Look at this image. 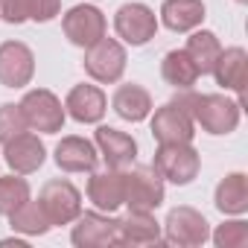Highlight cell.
<instances>
[{"label": "cell", "instance_id": "obj_1", "mask_svg": "<svg viewBox=\"0 0 248 248\" xmlns=\"http://www.w3.org/2000/svg\"><path fill=\"white\" fill-rule=\"evenodd\" d=\"M178 96L187 102L193 123L202 126V132H207L213 138L236 132L239 120H242V102L239 99H231L225 93H196L193 88L178 91Z\"/></svg>", "mask_w": 248, "mask_h": 248}, {"label": "cell", "instance_id": "obj_2", "mask_svg": "<svg viewBox=\"0 0 248 248\" xmlns=\"http://www.w3.org/2000/svg\"><path fill=\"white\" fill-rule=\"evenodd\" d=\"M152 170L164 181H170L175 187H187V184H193L199 178L202 155L196 152L193 143H158Z\"/></svg>", "mask_w": 248, "mask_h": 248}, {"label": "cell", "instance_id": "obj_3", "mask_svg": "<svg viewBox=\"0 0 248 248\" xmlns=\"http://www.w3.org/2000/svg\"><path fill=\"white\" fill-rule=\"evenodd\" d=\"M85 73L99 82V85H117L126 73V64H129V53H126V44L120 38H108L102 35L96 44L85 47Z\"/></svg>", "mask_w": 248, "mask_h": 248}, {"label": "cell", "instance_id": "obj_4", "mask_svg": "<svg viewBox=\"0 0 248 248\" xmlns=\"http://www.w3.org/2000/svg\"><path fill=\"white\" fill-rule=\"evenodd\" d=\"M21 111H24V120L30 132H41V135H56L64 129V120H67V111H64V102L47 91V88H32L24 93V99L18 102Z\"/></svg>", "mask_w": 248, "mask_h": 248}, {"label": "cell", "instance_id": "obj_5", "mask_svg": "<svg viewBox=\"0 0 248 248\" xmlns=\"http://www.w3.org/2000/svg\"><path fill=\"white\" fill-rule=\"evenodd\" d=\"M149 126L158 143H193L196 138V123L181 96L164 102L161 108H152Z\"/></svg>", "mask_w": 248, "mask_h": 248}, {"label": "cell", "instance_id": "obj_6", "mask_svg": "<svg viewBox=\"0 0 248 248\" xmlns=\"http://www.w3.org/2000/svg\"><path fill=\"white\" fill-rule=\"evenodd\" d=\"M161 239L178 248H199L210 239V222L190 204L172 207L167 213V222L161 225Z\"/></svg>", "mask_w": 248, "mask_h": 248}, {"label": "cell", "instance_id": "obj_7", "mask_svg": "<svg viewBox=\"0 0 248 248\" xmlns=\"http://www.w3.org/2000/svg\"><path fill=\"white\" fill-rule=\"evenodd\" d=\"M158 15L146 3H123L114 15V32L123 44L129 47H143L158 35Z\"/></svg>", "mask_w": 248, "mask_h": 248}, {"label": "cell", "instance_id": "obj_8", "mask_svg": "<svg viewBox=\"0 0 248 248\" xmlns=\"http://www.w3.org/2000/svg\"><path fill=\"white\" fill-rule=\"evenodd\" d=\"M38 204L44 207L47 219L53 222V228L59 225H70L79 213H82V193L76 184H70L67 178H53L41 187L38 193Z\"/></svg>", "mask_w": 248, "mask_h": 248}, {"label": "cell", "instance_id": "obj_9", "mask_svg": "<svg viewBox=\"0 0 248 248\" xmlns=\"http://www.w3.org/2000/svg\"><path fill=\"white\" fill-rule=\"evenodd\" d=\"M62 30H64V35H67V41L73 44V47H91V44H96L102 35H105V30H108V21H105V15H102V9L99 6H93V3H79V6H70L64 15H62Z\"/></svg>", "mask_w": 248, "mask_h": 248}, {"label": "cell", "instance_id": "obj_10", "mask_svg": "<svg viewBox=\"0 0 248 248\" xmlns=\"http://www.w3.org/2000/svg\"><path fill=\"white\" fill-rule=\"evenodd\" d=\"M70 231V242L76 248H105V245H117V225L120 219L102 210H82L73 222Z\"/></svg>", "mask_w": 248, "mask_h": 248}, {"label": "cell", "instance_id": "obj_11", "mask_svg": "<svg viewBox=\"0 0 248 248\" xmlns=\"http://www.w3.org/2000/svg\"><path fill=\"white\" fill-rule=\"evenodd\" d=\"M126 172V202L129 210H158L167 199L164 190V178L152 170V167H132L123 170Z\"/></svg>", "mask_w": 248, "mask_h": 248}, {"label": "cell", "instance_id": "obj_12", "mask_svg": "<svg viewBox=\"0 0 248 248\" xmlns=\"http://www.w3.org/2000/svg\"><path fill=\"white\" fill-rule=\"evenodd\" d=\"M35 76V53L24 41H3L0 44V85L21 91Z\"/></svg>", "mask_w": 248, "mask_h": 248}, {"label": "cell", "instance_id": "obj_13", "mask_svg": "<svg viewBox=\"0 0 248 248\" xmlns=\"http://www.w3.org/2000/svg\"><path fill=\"white\" fill-rule=\"evenodd\" d=\"M93 146H96L99 158L105 161V167H114V170H126L138 161V140L129 132H120V129L99 126L96 123Z\"/></svg>", "mask_w": 248, "mask_h": 248}, {"label": "cell", "instance_id": "obj_14", "mask_svg": "<svg viewBox=\"0 0 248 248\" xmlns=\"http://www.w3.org/2000/svg\"><path fill=\"white\" fill-rule=\"evenodd\" d=\"M88 199L102 213H117L126 202V172L105 167L102 172H91L88 178Z\"/></svg>", "mask_w": 248, "mask_h": 248}, {"label": "cell", "instance_id": "obj_15", "mask_svg": "<svg viewBox=\"0 0 248 248\" xmlns=\"http://www.w3.org/2000/svg\"><path fill=\"white\" fill-rule=\"evenodd\" d=\"M3 161L12 172L18 175H32L44 167L47 161V146L41 143L38 135L32 132H24L18 138H12L9 143H3Z\"/></svg>", "mask_w": 248, "mask_h": 248}, {"label": "cell", "instance_id": "obj_16", "mask_svg": "<svg viewBox=\"0 0 248 248\" xmlns=\"http://www.w3.org/2000/svg\"><path fill=\"white\" fill-rule=\"evenodd\" d=\"M64 111L67 117H73L82 126H96L102 123L105 111H108V96L102 93L99 85H73L70 93L64 96Z\"/></svg>", "mask_w": 248, "mask_h": 248}, {"label": "cell", "instance_id": "obj_17", "mask_svg": "<svg viewBox=\"0 0 248 248\" xmlns=\"http://www.w3.org/2000/svg\"><path fill=\"white\" fill-rule=\"evenodd\" d=\"M53 158H56V167L62 172H93L96 161H99V152H96L93 140L79 138V135H67V138L59 140Z\"/></svg>", "mask_w": 248, "mask_h": 248}, {"label": "cell", "instance_id": "obj_18", "mask_svg": "<svg viewBox=\"0 0 248 248\" xmlns=\"http://www.w3.org/2000/svg\"><path fill=\"white\" fill-rule=\"evenodd\" d=\"M161 242V222L152 210H129L117 225V245H155Z\"/></svg>", "mask_w": 248, "mask_h": 248}, {"label": "cell", "instance_id": "obj_19", "mask_svg": "<svg viewBox=\"0 0 248 248\" xmlns=\"http://www.w3.org/2000/svg\"><path fill=\"white\" fill-rule=\"evenodd\" d=\"M111 108H114V114L120 120H126V123H143V120H149L155 102H152V93L143 85L129 82V85H120L114 91Z\"/></svg>", "mask_w": 248, "mask_h": 248}, {"label": "cell", "instance_id": "obj_20", "mask_svg": "<svg viewBox=\"0 0 248 248\" xmlns=\"http://www.w3.org/2000/svg\"><path fill=\"white\" fill-rule=\"evenodd\" d=\"M245 67H248V53L242 47H222L216 64H213V79L222 91H233L242 99L245 91Z\"/></svg>", "mask_w": 248, "mask_h": 248}, {"label": "cell", "instance_id": "obj_21", "mask_svg": "<svg viewBox=\"0 0 248 248\" xmlns=\"http://www.w3.org/2000/svg\"><path fill=\"white\" fill-rule=\"evenodd\" d=\"M62 12V0H0V18L6 24H47Z\"/></svg>", "mask_w": 248, "mask_h": 248}, {"label": "cell", "instance_id": "obj_22", "mask_svg": "<svg viewBox=\"0 0 248 248\" xmlns=\"http://www.w3.org/2000/svg\"><path fill=\"white\" fill-rule=\"evenodd\" d=\"M207 9L202 0H164L161 3V24L172 32H193L204 24Z\"/></svg>", "mask_w": 248, "mask_h": 248}, {"label": "cell", "instance_id": "obj_23", "mask_svg": "<svg viewBox=\"0 0 248 248\" xmlns=\"http://www.w3.org/2000/svg\"><path fill=\"white\" fill-rule=\"evenodd\" d=\"M213 204L222 216H245L248 213V175L228 172L213 193Z\"/></svg>", "mask_w": 248, "mask_h": 248}, {"label": "cell", "instance_id": "obj_24", "mask_svg": "<svg viewBox=\"0 0 248 248\" xmlns=\"http://www.w3.org/2000/svg\"><path fill=\"white\" fill-rule=\"evenodd\" d=\"M161 76L175 91H190L202 79V73L193 64V59L187 56V50H170L164 56V62H161Z\"/></svg>", "mask_w": 248, "mask_h": 248}, {"label": "cell", "instance_id": "obj_25", "mask_svg": "<svg viewBox=\"0 0 248 248\" xmlns=\"http://www.w3.org/2000/svg\"><path fill=\"white\" fill-rule=\"evenodd\" d=\"M184 50H187V56L193 59V64L199 67V73L207 76V73L213 70L219 53H222V41H219L216 32H210V30H193V35L187 38V47H184Z\"/></svg>", "mask_w": 248, "mask_h": 248}, {"label": "cell", "instance_id": "obj_26", "mask_svg": "<svg viewBox=\"0 0 248 248\" xmlns=\"http://www.w3.org/2000/svg\"><path fill=\"white\" fill-rule=\"evenodd\" d=\"M9 225H12L15 233H24V236H44L53 228V222L47 219L44 207L38 202H32V199L24 202L15 213H9Z\"/></svg>", "mask_w": 248, "mask_h": 248}, {"label": "cell", "instance_id": "obj_27", "mask_svg": "<svg viewBox=\"0 0 248 248\" xmlns=\"http://www.w3.org/2000/svg\"><path fill=\"white\" fill-rule=\"evenodd\" d=\"M30 199H32V190H30L27 178H21L18 172L15 175H0V216L15 213Z\"/></svg>", "mask_w": 248, "mask_h": 248}, {"label": "cell", "instance_id": "obj_28", "mask_svg": "<svg viewBox=\"0 0 248 248\" xmlns=\"http://www.w3.org/2000/svg\"><path fill=\"white\" fill-rule=\"evenodd\" d=\"M210 239H213L216 248H245L248 245V222L239 219V216H231L222 225H216Z\"/></svg>", "mask_w": 248, "mask_h": 248}, {"label": "cell", "instance_id": "obj_29", "mask_svg": "<svg viewBox=\"0 0 248 248\" xmlns=\"http://www.w3.org/2000/svg\"><path fill=\"white\" fill-rule=\"evenodd\" d=\"M24 132H30V126H27V120H24L21 105L3 102V105H0V143H9L12 138H18Z\"/></svg>", "mask_w": 248, "mask_h": 248}, {"label": "cell", "instance_id": "obj_30", "mask_svg": "<svg viewBox=\"0 0 248 248\" xmlns=\"http://www.w3.org/2000/svg\"><path fill=\"white\" fill-rule=\"evenodd\" d=\"M0 245H27V239H18V236H9V239H0Z\"/></svg>", "mask_w": 248, "mask_h": 248}, {"label": "cell", "instance_id": "obj_31", "mask_svg": "<svg viewBox=\"0 0 248 248\" xmlns=\"http://www.w3.org/2000/svg\"><path fill=\"white\" fill-rule=\"evenodd\" d=\"M236 3H248V0H236Z\"/></svg>", "mask_w": 248, "mask_h": 248}]
</instances>
